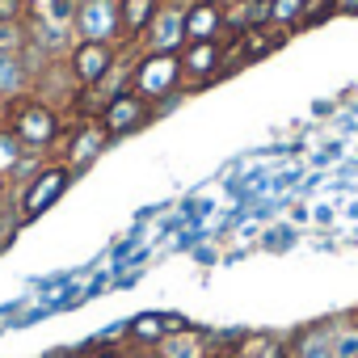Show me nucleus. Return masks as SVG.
<instances>
[{
    "label": "nucleus",
    "mask_w": 358,
    "mask_h": 358,
    "mask_svg": "<svg viewBox=\"0 0 358 358\" xmlns=\"http://www.w3.org/2000/svg\"><path fill=\"white\" fill-rule=\"evenodd\" d=\"M13 135H17V143L26 148V152H34V156H47L59 139H64V118H59V110L47 101V97H38V93H30V97H17L13 106H9V122H5Z\"/></svg>",
    "instance_id": "nucleus-1"
},
{
    "label": "nucleus",
    "mask_w": 358,
    "mask_h": 358,
    "mask_svg": "<svg viewBox=\"0 0 358 358\" xmlns=\"http://www.w3.org/2000/svg\"><path fill=\"white\" fill-rule=\"evenodd\" d=\"M72 182H76V173H72L64 160H43V164L26 177V186H22V194H17V215H22V224L47 215V211L68 194Z\"/></svg>",
    "instance_id": "nucleus-2"
},
{
    "label": "nucleus",
    "mask_w": 358,
    "mask_h": 358,
    "mask_svg": "<svg viewBox=\"0 0 358 358\" xmlns=\"http://www.w3.org/2000/svg\"><path fill=\"white\" fill-rule=\"evenodd\" d=\"M131 89H135L139 97H148L152 110H156L164 97H173V93L186 89L182 59L169 55V51H143V55L135 59V68H131Z\"/></svg>",
    "instance_id": "nucleus-3"
},
{
    "label": "nucleus",
    "mask_w": 358,
    "mask_h": 358,
    "mask_svg": "<svg viewBox=\"0 0 358 358\" xmlns=\"http://www.w3.org/2000/svg\"><path fill=\"white\" fill-rule=\"evenodd\" d=\"M76 43H122V9L118 0H76L72 5ZM127 47V43H122Z\"/></svg>",
    "instance_id": "nucleus-4"
},
{
    "label": "nucleus",
    "mask_w": 358,
    "mask_h": 358,
    "mask_svg": "<svg viewBox=\"0 0 358 358\" xmlns=\"http://www.w3.org/2000/svg\"><path fill=\"white\" fill-rule=\"evenodd\" d=\"M152 101L148 97H139L135 89H122L118 97H110L106 106H101V114H97V122L106 127V135L110 139H122V135H135V131H143L148 122H152Z\"/></svg>",
    "instance_id": "nucleus-5"
},
{
    "label": "nucleus",
    "mask_w": 358,
    "mask_h": 358,
    "mask_svg": "<svg viewBox=\"0 0 358 358\" xmlns=\"http://www.w3.org/2000/svg\"><path fill=\"white\" fill-rule=\"evenodd\" d=\"M118 68V47L114 43H76L68 55V76L76 89H97L110 72Z\"/></svg>",
    "instance_id": "nucleus-6"
},
{
    "label": "nucleus",
    "mask_w": 358,
    "mask_h": 358,
    "mask_svg": "<svg viewBox=\"0 0 358 358\" xmlns=\"http://www.w3.org/2000/svg\"><path fill=\"white\" fill-rule=\"evenodd\" d=\"M186 5H190V0H160V9H156L148 34H143L139 43H143L148 51H169V55H177V51L186 47Z\"/></svg>",
    "instance_id": "nucleus-7"
},
{
    "label": "nucleus",
    "mask_w": 358,
    "mask_h": 358,
    "mask_svg": "<svg viewBox=\"0 0 358 358\" xmlns=\"http://www.w3.org/2000/svg\"><path fill=\"white\" fill-rule=\"evenodd\" d=\"M106 148H110L106 127H101L97 118H85L76 131H68V135H64V156H59V160H64L72 173H80V169H89Z\"/></svg>",
    "instance_id": "nucleus-8"
},
{
    "label": "nucleus",
    "mask_w": 358,
    "mask_h": 358,
    "mask_svg": "<svg viewBox=\"0 0 358 358\" xmlns=\"http://www.w3.org/2000/svg\"><path fill=\"white\" fill-rule=\"evenodd\" d=\"M177 59H182L186 85H211L215 76H224V43H220V38L186 43L182 51H177Z\"/></svg>",
    "instance_id": "nucleus-9"
},
{
    "label": "nucleus",
    "mask_w": 358,
    "mask_h": 358,
    "mask_svg": "<svg viewBox=\"0 0 358 358\" xmlns=\"http://www.w3.org/2000/svg\"><path fill=\"white\" fill-rule=\"evenodd\" d=\"M190 329L182 316H169V312H139L131 324H127V341L139 345V350H156L169 333H182Z\"/></svg>",
    "instance_id": "nucleus-10"
},
{
    "label": "nucleus",
    "mask_w": 358,
    "mask_h": 358,
    "mask_svg": "<svg viewBox=\"0 0 358 358\" xmlns=\"http://www.w3.org/2000/svg\"><path fill=\"white\" fill-rule=\"evenodd\" d=\"M224 5L220 0H190L186 5V43H207L224 38Z\"/></svg>",
    "instance_id": "nucleus-11"
},
{
    "label": "nucleus",
    "mask_w": 358,
    "mask_h": 358,
    "mask_svg": "<svg viewBox=\"0 0 358 358\" xmlns=\"http://www.w3.org/2000/svg\"><path fill=\"white\" fill-rule=\"evenodd\" d=\"M34 64L26 59V51L22 55H5L0 51V97L5 101H17V97H30L34 93Z\"/></svg>",
    "instance_id": "nucleus-12"
},
{
    "label": "nucleus",
    "mask_w": 358,
    "mask_h": 358,
    "mask_svg": "<svg viewBox=\"0 0 358 358\" xmlns=\"http://www.w3.org/2000/svg\"><path fill=\"white\" fill-rule=\"evenodd\" d=\"M152 354H156V358H215V354H211V345H207V333H199V329L169 333Z\"/></svg>",
    "instance_id": "nucleus-13"
},
{
    "label": "nucleus",
    "mask_w": 358,
    "mask_h": 358,
    "mask_svg": "<svg viewBox=\"0 0 358 358\" xmlns=\"http://www.w3.org/2000/svg\"><path fill=\"white\" fill-rule=\"evenodd\" d=\"M118 9H122V43L135 47V43L148 34L152 17H156V9H160V0H118Z\"/></svg>",
    "instance_id": "nucleus-14"
},
{
    "label": "nucleus",
    "mask_w": 358,
    "mask_h": 358,
    "mask_svg": "<svg viewBox=\"0 0 358 358\" xmlns=\"http://www.w3.org/2000/svg\"><path fill=\"white\" fill-rule=\"evenodd\" d=\"M232 38L241 43L245 59H262V55H270V51H278V47H282V34H278L274 26H253V30L232 34Z\"/></svg>",
    "instance_id": "nucleus-15"
},
{
    "label": "nucleus",
    "mask_w": 358,
    "mask_h": 358,
    "mask_svg": "<svg viewBox=\"0 0 358 358\" xmlns=\"http://www.w3.org/2000/svg\"><path fill=\"white\" fill-rule=\"evenodd\" d=\"M270 26L278 34L303 26V0H270Z\"/></svg>",
    "instance_id": "nucleus-16"
},
{
    "label": "nucleus",
    "mask_w": 358,
    "mask_h": 358,
    "mask_svg": "<svg viewBox=\"0 0 358 358\" xmlns=\"http://www.w3.org/2000/svg\"><path fill=\"white\" fill-rule=\"evenodd\" d=\"M26 47H30V17L26 22H0V51L22 55Z\"/></svg>",
    "instance_id": "nucleus-17"
},
{
    "label": "nucleus",
    "mask_w": 358,
    "mask_h": 358,
    "mask_svg": "<svg viewBox=\"0 0 358 358\" xmlns=\"http://www.w3.org/2000/svg\"><path fill=\"white\" fill-rule=\"evenodd\" d=\"M26 160V148L17 143V135L9 131V127H0V173L13 182V173H17V164Z\"/></svg>",
    "instance_id": "nucleus-18"
},
{
    "label": "nucleus",
    "mask_w": 358,
    "mask_h": 358,
    "mask_svg": "<svg viewBox=\"0 0 358 358\" xmlns=\"http://www.w3.org/2000/svg\"><path fill=\"white\" fill-rule=\"evenodd\" d=\"M329 358H358V324H350V329H333Z\"/></svg>",
    "instance_id": "nucleus-19"
},
{
    "label": "nucleus",
    "mask_w": 358,
    "mask_h": 358,
    "mask_svg": "<svg viewBox=\"0 0 358 358\" xmlns=\"http://www.w3.org/2000/svg\"><path fill=\"white\" fill-rule=\"evenodd\" d=\"M30 0H0V22H26Z\"/></svg>",
    "instance_id": "nucleus-20"
},
{
    "label": "nucleus",
    "mask_w": 358,
    "mask_h": 358,
    "mask_svg": "<svg viewBox=\"0 0 358 358\" xmlns=\"http://www.w3.org/2000/svg\"><path fill=\"white\" fill-rule=\"evenodd\" d=\"M329 9H333V0H303V26L308 22H320Z\"/></svg>",
    "instance_id": "nucleus-21"
},
{
    "label": "nucleus",
    "mask_w": 358,
    "mask_h": 358,
    "mask_svg": "<svg viewBox=\"0 0 358 358\" xmlns=\"http://www.w3.org/2000/svg\"><path fill=\"white\" fill-rule=\"evenodd\" d=\"M122 358H156L152 350H139V345H131V350H122Z\"/></svg>",
    "instance_id": "nucleus-22"
},
{
    "label": "nucleus",
    "mask_w": 358,
    "mask_h": 358,
    "mask_svg": "<svg viewBox=\"0 0 358 358\" xmlns=\"http://www.w3.org/2000/svg\"><path fill=\"white\" fill-rule=\"evenodd\" d=\"M89 358H122L118 350H97V341H93V350H89Z\"/></svg>",
    "instance_id": "nucleus-23"
},
{
    "label": "nucleus",
    "mask_w": 358,
    "mask_h": 358,
    "mask_svg": "<svg viewBox=\"0 0 358 358\" xmlns=\"http://www.w3.org/2000/svg\"><path fill=\"white\" fill-rule=\"evenodd\" d=\"M333 9H345V13H358V0H333Z\"/></svg>",
    "instance_id": "nucleus-24"
},
{
    "label": "nucleus",
    "mask_w": 358,
    "mask_h": 358,
    "mask_svg": "<svg viewBox=\"0 0 358 358\" xmlns=\"http://www.w3.org/2000/svg\"><path fill=\"white\" fill-rule=\"evenodd\" d=\"M5 203H9V177L0 173V207H5Z\"/></svg>",
    "instance_id": "nucleus-25"
},
{
    "label": "nucleus",
    "mask_w": 358,
    "mask_h": 358,
    "mask_svg": "<svg viewBox=\"0 0 358 358\" xmlns=\"http://www.w3.org/2000/svg\"><path fill=\"white\" fill-rule=\"evenodd\" d=\"M9 106H13V101H5V97H0V127L9 122Z\"/></svg>",
    "instance_id": "nucleus-26"
},
{
    "label": "nucleus",
    "mask_w": 358,
    "mask_h": 358,
    "mask_svg": "<svg viewBox=\"0 0 358 358\" xmlns=\"http://www.w3.org/2000/svg\"><path fill=\"white\" fill-rule=\"evenodd\" d=\"M228 358H249V354H228Z\"/></svg>",
    "instance_id": "nucleus-27"
},
{
    "label": "nucleus",
    "mask_w": 358,
    "mask_h": 358,
    "mask_svg": "<svg viewBox=\"0 0 358 358\" xmlns=\"http://www.w3.org/2000/svg\"><path fill=\"white\" fill-rule=\"evenodd\" d=\"M220 5H232V0H220Z\"/></svg>",
    "instance_id": "nucleus-28"
}]
</instances>
